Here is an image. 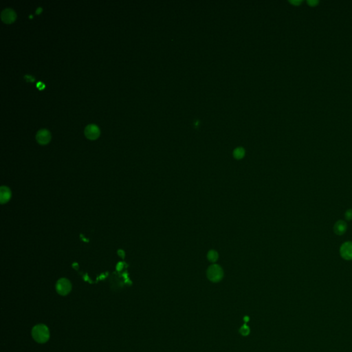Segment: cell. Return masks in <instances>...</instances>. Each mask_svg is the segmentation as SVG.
Wrapping results in <instances>:
<instances>
[{"mask_svg": "<svg viewBox=\"0 0 352 352\" xmlns=\"http://www.w3.org/2000/svg\"><path fill=\"white\" fill-rule=\"evenodd\" d=\"M32 336L36 343H45L50 338V331L46 325L39 324L32 329Z\"/></svg>", "mask_w": 352, "mask_h": 352, "instance_id": "cell-1", "label": "cell"}, {"mask_svg": "<svg viewBox=\"0 0 352 352\" xmlns=\"http://www.w3.org/2000/svg\"><path fill=\"white\" fill-rule=\"evenodd\" d=\"M206 274L208 279L213 283L220 282L224 277L223 270L219 265L217 264H213L209 266Z\"/></svg>", "mask_w": 352, "mask_h": 352, "instance_id": "cell-2", "label": "cell"}, {"mask_svg": "<svg viewBox=\"0 0 352 352\" xmlns=\"http://www.w3.org/2000/svg\"><path fill=\"white\" fill-rule=\"evenodd\" d=\"M56 290L59 294L66 296L72 290V284L68 279L65 278H61L57 281L56 284Z\"/></svg>", "mask_w": 352, "mask_h": 352, "instance_id": "cell-3", "label": "cell"}, {"mask_svg": "<svg viewBox=\"0 0 352 352\" xmlns=\"http://www.w3.org/2000/svg\"><path fill=\"white\" fill-rule=\"evenodd\" d=\"M84 133L88 139L95 140L100 135V129L95 124H90L85 128Z\"/></svg>", "mask_w": 352, "mask_h": 352, "instance_id": "cell-4", "label": "cell"}, {"mask_svg": "<svg viewBox=\"0 0 352 352\" xmlns=\"http://www.w3.org/2000/svg\"><path fill=\"white\" fill-rule=\"evenodd\" d=\"M16 17V13L11 8H6L1 13V19L6 24L13 23Z\"/></svg>", "mask_w": 352, "mask_h": 352, "instance_id": "cell-5", "label": "cell"}, {"mask_svg": "<svg viewBox=\"0 0 352 352\" xmlns=\"http://www.w3.org/2000/svg\"><path fill=\"white\" fill-rule=\"evenodd\" d=\"M340 253L341 257L345 260H352V242L344 243L340 247Z\"/></svg>", "mask_w": 352, "mask_h": 352, "instance_id": "cell-6", "label": "cell"}, {"mask_svg": "<svg viewBox=\"0 0 352 352\" xmlns=\"http://www.w3.org/2000/svg\"><path fill=\"white\" fill-rule=\"evenodd\" d=\"M51 135L50 131L46 129H41L36 134V139L41 144H46L50 142Z\"/></svg>", "mask_w": 352, "mask_h": 352, "instance_id": "cell-7", "label": "cell"}, {"mask_svg": "<svg viewBox=\"0 0 352 352\" xmlns=\"http://www.w3.org/2000/svg\"><path fill=\"white\" fill-rule=\"evenodd\" d=\"M333 231L336 235H342L347 231V224L343 220L336 222L333 227Z\"/></svg>", "mask_w": 352, "mask_h": 352, "instance_id": "cell-8", "label": "cell"}, {"mask_svg": "<svg viewBox=\"0 0 352 352\" xmlns=\"http://www.w3.org/2000/svg\"><path fill=\"white\" fill-rule=\"evenodd\" d=\"M1 203L5 204L8 202L11 198L10 190L6 187H1Z\"/></svg>", "mask_w": 352, "mask_h": 352, "instance_id": "cell-9", "label": "cell"}, {"mask_svg": "<svg viewBox=\"0 0 352 352\" xmlns=\"http://www.w3.org/2000/svg\"><path fill=\"white\" fill-rule=\"evenodd\" d=\"M233 155H234V157L237 159V160H240V159H242L243 158L244 155H245V151L242 147H238L237 148L234 150V152H233Z\"/></svg>", "mask_w": 352, "mask_h": 352, "instance_id": "cell-10", "label": "cell"}, {"mask_svg": "<svg viewBox=\"0 0 352 352\" xmlns=\"http://www.w3.org/2000/svg\"><path fill=\"white\" fill-rule=\"evenodd\" d=\"M207 258L210 262H215L218 259V253L215 250H210L208 254H207Z\"/></svg>", "mask_w": 352, "mask_h": 352, "instance_id": "cell-11", "label": "cell"}, {"mask_svg": "<svg viewBox=\"0 0 352 352\" xmlns=\"http://www.w3.org/2000/svg\"><path fill=\"white\" fill-rule=\"evenodd\" d=\"M250 332V328L246 324H244L243 325H242L239 329V333L243 336H247L248 334H249Z\"/></svg>", "mask_w": 352, "mask_h": 352, "instance_id": "cell-12", "label": "cell"}, {"mask_svg": "<svg viewBox=\"0 0 352 352\" xmlns=\"http://www.w3.org/2000/svg\"><path fill=\"white\" fill-rule=\"evenodd\" d=\"M345 218L347 220H352V209H349L346 211L345 213Z\"/></svg>", "mask_w": 352, "mask_h": 352, "instance_id": "cell-13", "label": "cell"}, {"mask_svg": "<svg viewBox=\"0 0 352 352\" xmlns=\"http://www.w3.org/2000/svg\"><path fill=\"white\" fill-rule=\"evenodd\" d=\"M307 3H308L309 6L313 7V6H316L318 4V1H317V0H307Z\"/></svg>", "mask_w": 352, "mask_h": 352, "instance_id": "cell-14", "label": "cell"}, {"mask_svg": "<svg viewBox=\"0 0 352 352\" xmlns=\"http://www.w3.org/2000/svg\"><path fill=\"white\" fill-rule=\"evenodd\" d=\"M290 2L294 6H299L301 3L302 1H299V0H294V1H290Z\"/></svg>", "mask_w": 352, "mask_h": 352, "instance_id": "cell-15", "label": "cell"}, {"mask_svg": "<svg viewBox=\"0 0 352 352\" xmlns=\"http://www.w3.org/2000/svg\"><path fill=\"white\" fill-rule=\"evenodd\" d=\"M37 87H39V89H42L43 87H45V85H43L42 82H38V83H37Z\"/></svg>", "mask_w": 352, "mask_h": 352, "instance_id": "cell-16", "label": "cell"}, {"mask_svg": "<svg viewBox=\"0 0 352 352\" xmlns=\"http://www.w3.org/2000/svg\"><path fill=\"white\" fill-rule=\"evenodd\" d=\"M243 321H245V322H248V321H249V320H248V318L247 316H246V317H244V319H243Z\"/></svg>", "mask_w": 352, "mask_h": 352, "instance_id": "cell-17", "label": "cell"}]
</instances>
